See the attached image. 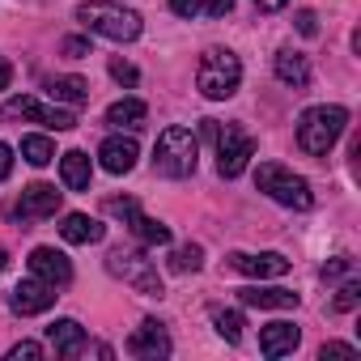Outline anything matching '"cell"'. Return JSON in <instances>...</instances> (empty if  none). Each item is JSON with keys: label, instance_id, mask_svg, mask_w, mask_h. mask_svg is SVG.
<instances>
[{"label": "cell", "instance_id": "7", "mask_svg": "<svg viewBox=\"0 0 361 361\" xmlns=\"http://www.w3.org/2000/svg\"><path fill=\"white\" fill-rule=\"evenodd\" d=\"M213 132H217V170H221V178H238L247 170V161L255 157V140L238 123H226V128H213Z\"/></svg>", "mask_w": 361, "mask_h": 361}, {"label": "cell", "instance_id": "13", "mask_svg": "<svg viewBox=\"0 0 361 361\" xmlns=\"http://www.w3.org/2000/svg\"><path fill=\"white\" fill-rule=\"evenodd\" d=\"M30 276H39V281H47V285L64 289V285L73 281V264H68V255L56 251V247H35V251H30Z\"/></svg>", "mask_w": 361, "mask_h": 361}, {"label": "cell", "instance_id": "39", "mask_svg": "<svg viewBox=\"0 0 361 361\" xmlns=\"http://www.w3.org/2000/svg\"><path fill=\"white\" fill-rule=\"evenodd\" d=\"M255 5H259L264 13H276V9H285V5H289V0H255Z\"/></svg>", "mask_w": 361, "mask_h": 361}, {"label": "cell", "instance_id": "4", "mask_svg": "<svg viewBox=\"0 0 361 361\" xmlns=\"http://www.w3.org/2000/svg\"><path fill=\"white\" fill-rule=\"evenodd\" d=\"M238 81H243V64H238L234 51H226V47H209V51L200 56L196 85H200L204 98H213V102L234 98V94H238Z\"/></svg>", "mask_w": 361, "mask_h": 361}, {"label": "cell", "instance_id": "29", "mask_svg": "<svg viewBox=\"0 0 361 361\" xmlns=\"http://www.w3.org/2000/svg\"><path fill=\"white\" fill-rule=\"evenodd\" d=\"M111 77H115L119 85H136V81H140V73H136L132 64H123V60H111Z\"/></svg>", "mask_w": 361, "mask_h": 361}, {"label": "cell", "instance_id": "37", "mask_svg": "<svg viewBox=\"0 0 361 361\" xmlns=\"http://www.w3.org/2000/svg\"><path fill=\"white\" fill-rule=\"evenodd\" d=\"M9 170H13V149H9L5 140H0V183L9 178Z\"/></svg>", "mask_w": 361, "mask_h": 361}, {"label": "cell", "instance_id": "36", "mask_svg": "<svg viewBox=\"0 0 361 361\" xmlns=\"http://www.w3.org/2000/svg\"><path fill=\"white\" fill-rule=\"evenodd\" d=\"M64 56L81 60V56H90V43H85V39H64Z\"/></svg>", "mask_w": 361, "mask_h": 361}, {"label": "cell", "instance_id": "25", "mask_svg": "<svg viewBox=\"0 0 361 361\" xmlns=\"http://www.w3.org/2000/svg\"><path fill=\"white\" fill-rule=\"evenodd\" d=\"M213 327H217V336H221V340L238 344L247 323H243V314H238V310H213Z\"/></svg>", "mask_w": 361, "mask_h": 361}, {"label": "cell", "instance_id": "16", "mask_svg": "<svg viewBox=\"0 0 361 361\" xmlns=\"http://www.w3.org/2000/svg\"><path fill=\"white\" fill-rule=\"evenodd\" d=\"M243 306H259V310H298V293L293 289H268V285H247L238 289Z\"/></svg>", "mask_w": 361, "mask_h": 361}, {"label": "cell", "instance_id": "12", "mask_svg": "<svg viewBox=\"0 0 361 361\" xmlns=\"http://www.w3.org/2000/svg\"><path fill=\"white\" fill-rule=\"evenodd\" d=\"M128 353H132V357H140V361H161V357H170V336H166V323L145 319V323L132 331Z\"/></svg>", "mask_w": 361, "mask_h": 361}, {"label": "cell", "instance_id": "20", "mask_svg": "<svg viewBox=\"0 0 361 361\" xmlns=\"http://www.w3.org/2000/svg\"><path fill=\"white\" fill-rule=\"evenodd\" d=\"M60 234H64V243L90 247V243H102V238H106V226L94 221V217H85V213H68L64 226H60Z\"/></svg>", "mask_w": 361, "mask_h": 361}, {"label": "cell", "instance_id": "5", "mask_svg": "<svg viewBox=\"0 0 361 361\" xmlns=\"http://www.w3.org/2000/svg\"><path fill=\"white\" fill-rule=\"evenodd\" d=\"M106 268H111V276H119L123 285H132L140 298H161L157 264H153L140 247H115V251L106 255Z\"/></svg>", "mask_w": 361, "mask_h": 361}, {"label": "cell", "instance_id": "2", "mask_svg": "<svg viewBox=\"0 0 361 361\" xmlns=\"http://www.w3.org/2000/svg\"><path fill=\"white\" fill-rule=\"evenodd\" d=\"M344 128H348V111L344 106H310L298 119V145L310 157H327L331 145L344 136Z\"/></svg>", "mask_w": 361, "mask_h": 361}, {"label": "cell", "instance_id": "15", "mask_svg": "<svg viewBox=\"0 0 361 361\" xmlns=\"http://www.w3.org/2000/svg\"><path fill=\"white\" fill-rule=\"evenodd\" d=\"M47 340H51V348H56L60 357H81V353L90 348L85 327H81L77 319H56V323L47 327Z\"/></svg>", "mask_w": 361, "mask_h": 361}, {"label": "cell", "instance_id": "11", "mask_svg": "<svg viewBox=\"0 0 361 361\" xmlns=\"http://www.w3.org/2000/svg\"><path fill=\"white\" fill-rule=\"evenodd\" d=\"M60 200H64V192H56L51 183H30L26 192H22V200H18V217L22 221H43V217H56L60 213Z\"/></svg>", "mask_w": 361, "mask_h": 361}, {"label": "cell", "instance_id": "21", "mask_svg": "<svg viewBox=\"0 0 361 361\" xmlns=\"http://www.w3.org/2000/svg\"><path fill=\"white\" fill-rule=\"evenodd\" d=\"M276 77H281L285 85H293V90H306V85H310V64H306V56L293 51V47H281V51H276Z\"/></svg>", "mask_w": 361, "mask_h": 361}, {"label": "cell", "instance_id": "22", "mask_svg": "<svg viewBox=\"0 0 361 361\" xmlns=\"http://www.w3.org/2000/svg\"><path fill=\"white\" fill-rule=\"evenodd\" d=\"M145 115H149V106H145L140 98H119V102H111V106H106V123H111V128H119V132H123V128H128V132H136V128L145 123Z\"/></svg>", "mask_w": 361, "mask_h": 361}, {"label": "cell", "instance_id": "9", "mask_svg": "<svg viewBox=\"0 0 361 361\" xmlns=\"http://www.w3.org/2000/svg\"><path fill=\"white\" fill-rule=\"evenodd\" d=\"M56 285H47V281H39V276H26V281H18L13 285V293H9V306L18 310V314H43V310H51L56 306Z\"/></svg>", "mask_w": 361, "mask_h": 361}, {"label": "cell", "instance_id": "19", "mask_svg": "<svg viewBox=\"0 0 361 361\" xmlns=\"http://www.w3.org/2000/svg\"><path fill=\"white\" fill-rule=\"evenodd\" d=\"M43 90H47L51 102H64V106H81V102H90V81H85V77H47Z\"/></svg>", "mask_w": 361, "mask_h": 361}, {"label": "cell", "instance_id": "8", "mask_svg": "<svg viewBox=\"0 0 361 361\" xmlns=\"http://www.w3.org/2000/svg\"><path fill=\"white\" fill-rule=\"evenodd\" d=\"M0 115L5 119H35V123H47V128H56V132H68V128H77V115L68 111V106H60V102H39V98H30V94H22V98H9L5 106H0Z\"/></svg>", "mask_w": 361, "mask_h": 361}, {"label": "cell", "instance_id": "32", "mask_svg": "<svg viewBox=\"0 0 361 361\" xmlns=\"http://www.w3.org/2000/svg\"><path fill=\"white\" fill-rule=\"evenodd\" d=\"M298 35H306V39L319 35V18H314L310 9H298Z\"/></svg>", "mask_w": 361, "mask_h": 361}, {"label": "cell", "instance_id": "28", "mask_svg": "<svg viewBox=\"0 0 361 361\" xmlns=\"http://www.w3.org/2000/svg\"><path fill=\"white\" fill-rule=\"evenodd\" d=\"M22 357H26V361H39V357H43V344H35V340L13 344V348H9V361H22Z\"/></svg>", "mask_w": 361, "mask_h": 361}, {"label": "cell", "instance_id": "31", "mask_svg": "<svg viewBox=\"0 0 361 361\" xmlns=\"http://www.w3.org/2000/svg\"><path fill=\"white\" fill-rule=\"evenodd\" d=\"M348 272H353V259H348V255H340V259L323 264V281H340V276H348Z\"/></svg>", "mask_w": 361, "mask_h": 361}, {"label": "cell", "instance_id": "3", "mask_svg": "<svg viewBox=\"0 0 361 361\" xmlns=\"http://www.w3.org/2000/svg\"><path fill=\"white\" fill-rule=\"evenodd\" d=\"M77 22L102 39L115 43H132L140 39V13L123 9V5H106V0H90V5H77Z\"/></svg>", "mask_w": 361, "mask_h": 361}, {"label": "cell", "instance_id": "38", "mask_svg": "<svg viewBox=\"0 0 361 361\" xmlns=\"http://www.w3.org/2000/svg\"><path fill=\"white\" fill-rule=\"evenodd\" d=\"M9 81H13V64L0 56V90H9Z\"/></svg>", "mask_w": 361, "mask_h": 361}, {"label": "cell", "instance_id": "24", "mask_svg": "<svg viewBox=\"0 0 361 361\" xmlns=\"http://www.w3.org/2000/svg\"><path fill=\"white\" fill-rule=\"evenodd\" d=\"M22 157H26L30 166H47V161L56 157L51 136H22Z\"/></svg>", "mask_w": 361, "mask_h": 361}, {"label": "cell", "instance_id": "1", "mask_svg": "<svg viewBox=\"0 0 361 361\" xmlns=\"http://www.w3.org/2000/svg\"><path fill=\"white\" fill-rule=\"evenodd\" d=\"M196 161H200V140L192 136V128H166L153 145V170L166 174V178H188L196 174Z\"/></svg>", "mask_w": 361, "mask_h": 361}, {"label": "cell", "instance_id": "40", "mask_svg": "<svg viewBox=\"0 0 361 361\" xmlns=\"http://www.w3.org/2000/svg\"><path fill=\"white\" fill-rule=\"evenodd\" d=\"M5 264H9V251H5V247H0V272H5Z\"/></svg>", "mask_w": 361, "mask_h": 361}, {"label": "cell", "instance_id": "30", "mask_svg": "<svg viewBox=\"0 0 361 361\" xmlns=\"http://www.w3.org/2000/svg\"><path fill=\"white\" fill-rule=\"evenodd\" d=\"M106 213H111V217H123V221H132L140 209H136V200H128V196H123V200H106Z\"/></svg>", "mask_w": 361, "mask_h": 361}, {"label": "cell", "instance_id": "35", "mask_svg": "<svg viewBox=\"0 0 361 361\" xmlns=\"http://www.w3.org/2000/svg\"><path fill=\"white\" fill-rule=\"evenodd\" d=\"M170 9H174L178 18H196V13H200V0H170Z\"/></svg>", "mask_w": 361, "mask_h": 361}, {"label": "cell", "instance_id": "27", "mask_svg": "<svg viewBox=\"0 0 361 361\" xmlns=\"http://www.w3.org/2000/svg\"><path fill=\"white\" fill-rule=\"evenodd\" d=\"M357 302H361V285H357V281H348V285L336 293V310H353Z\"/></svg>", "mask_w": 361, "mask_h": 361}, {"label": "cell", "instance_id": "33", "mask_svg": "<svg viewBox=\"0 0 361 361\" xmlns=\"http://www.w3.org/2000/svg\"><path fill=\"white\" fill-rule=\"evenodd\" d=\"M234 9V0H200V13H209V18H226Z\"/></svg>", "mask_w": 361, "mask_h": 361}, {"label": "cell", "instance_id": "26", "mask_svg": "<svg viewBox=\"0 0 361 361\" xmlns=\"http://www.w3.org/2000/svg\"><path fill=\"white\" fill-rule=\"evenodd\" d=\"M200 264H204V251H200L196 243L174 247V255H170V268H174V272H200Z\"/></svg>", "mask_w": 361, "mask_h": 361}, {"label": "cell", "instance_id": "10", "mask_svg": "<svg viewBox=\"0 0 361 361\" xmlns=\"http://www.w3.org/2000/svg\"><path fill=\"white\" fill-rule=\"evenodd\" d=\"M230 268L243 272V276H251V281H276V276L289 272V259H285L281 251H259V255L234 251V255H230Z\"/></svg>", "mask_w": 361, "mask_h": 361}, {"label": "cell", "instance_id": "14", "mask_svg": "<svg viewBox=\"0 0 361 361\" xmlns=\"http://www.w3.org/2000/svg\"><path fill=\"white\" fill-rule=\"evenodd\" d=\"M98 157H102V170H111V174H128V170L136 166L140 149H136L132 136H106V140L98 145Z\"/></svg>", "mask_w": 361, "mask_h": 361}, {"label": "cell", "instance_id": "6", "mask_svg": "<svg viewBox=\"0 0 361 361\" xmlns=\"http://www.w3.org/2000/svg\"><path fill=\"white\" fill-rule=\"evenodd\" d=\"M255 183H259V192H268L276 204H285V209H310L314 204V196H310V183L302 174H293V170H285L281 161H264L259 166V174H255Z\"/></svg>", "mask_w": 361, "mask_h": 361}, {"label": "cell", "instance_id": "18", "mask_svg": "<svg viewBox=\"0 0 361 361\" xmlns=\"http://www.w3.org/2000/svg\"><path fill=\"white\" fill-rule=\"evenodd\" d=\"M60 178L68 192H90V178H94V166H90V153L81 149H68L60 157Z\"/></svg>", "mask_w": 361, "mask_h": 361}, {"label": "cell", "instance_id": "23", "mask_svg": "<svg viewBox=\"0 0 361 361\" xmlns=\"http://www.w3.org/2000/svg\"><path fill=\"white\" fill-rule=\"evenodd\" d=\"M128 226H132V234H136L145 247H170V226H161V221H153V217H145V213H136Z\"/></svg>", "mask_w": 361, "mask_h": 361}, {"label": "cell", "instance_id": "34", "mask_svg": "<svg viewBox=\"0 0 361 361\" xmlns=\"http://www.w3.org/2000/svg\"><path fill=\"white\" fill-rule=\"evenodd\" d=\"M319 357H357V348H353V344L331 340V344H323V348H319Z\"/></svg>", "mask_w": 361, "mask_h": 361}, {"label": "cell", "instance_id": "17", "mask_svg": "<svg viewBox=\"0 0 361 361\" xmlns=\"http://www.w3.org/2000/svg\"><path fill=\"white\" fill-rule=\"evenodd\" d=\"M302 344V331L293 327V323H268L264 331H259V353L264 357H285V353H293Z\"/></svg>", "mask_w": 361, "mask_h": 361}]
</instances>
